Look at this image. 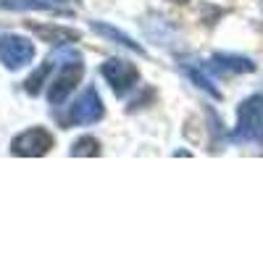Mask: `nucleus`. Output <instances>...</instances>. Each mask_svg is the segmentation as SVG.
<instances>
[{
  "instance_id": "nucleus-1",
  "label": "nucleus",
  "mask_w": 263,
  "mask_h": 263,
  "mask_svg": "<svg viewBox=\"0 0 263 263\" xmlns=\"http://www.w3.org/2000/svg\"><path fill=\"white\" fill-rule=\"evenodd\" d=\"M234 140L237 142L263 140V95H253L239 105Z\"/></svg>"
},
{
  "instance_id": "nucleus-2",
  "label": "nucleus",
  "mask_w": 263,
  "mask_h": 263,
  "mask_svg": "<svg viewBox=\"0 0 263 263\" xmlns=\"http://www.w3.org/2000/svg\"><path fill=\"white\" fill-rule=\"evenodd\" d=\"M34 58V45L21 34H3L0 37V61L6 69L16 71Z\"/></svg>"
},
{
  "instance_id": "nucleus-3",
  "label": "nucleus",
  "mask_w": 263,
  "mask_h": 263,
  "mask_svg": "<svg viewBox=\"0 0 263 263\" xmlns=\"http://www.w3.org/2000/svg\"><path fill=\"white\" fill-rule=\"evenodd\" d=\"M50 147H53V137L42 126H32L27 132H21V135L11 142L13 156H27V158L45 156V153H50Z\"/></svg>"
},
{
  "instance_id": "nucleus-4",
  "label": "nucleus",
  "mask_w": 263,
  "mask_h": 263,
  "mask_svg": "<svg viewBox=\"0 0 263 263\" xmlns=\"http://www.w3.org/2000/svg\"><path fill=\"white\" fill-rule=\"evenodd\" d=\"M103 100L98 95L95 87H87V92L79 95V100L71 105V111H69V121L71 124H79V126H87V124H95L103 119Z\"/></svg>"
},
{
  "instance_id": "nucleus-5",
  "label": "nucleus",
  "mask_w": 263,
  "mask_h": 263,
  "mask_svg": "<svg viewBox=\"0 0 263 263\" xmlns=\"http://www.w3.org/2000/svg\"><path fill=\"white\" fill-rule=\"evenodd\" d=\"M84 77V66L79 63V58H74L71 63H66V69L58 74V79L50 84V90H48V100L53 105H61L66 98H69L74 92V87L82 82Z\"/></svg>"
},
{
  "instance_id": "nucleus-6",
  "label": "nucleus",
  "mask_w": 263,
  "mask_h": 263,
  "mask_svg": "<svg viewBox=\"0 0 263 263\" xmlns=\"http://www.w3.org/2000/svg\"><path fill=\"white\" fill-rule=\"evenodd\" d=\"M100 71H103V77L108 79V84L114 87V92H126L129 87H135V82H137V69L132 66L129 61H121V58H108L103 66H100Z\"/></svg>"
},
{
  "instance_id": "nucleus-7",
  "label": "nucleus",
  "mask_w": 263,
  "mask_h": 263,
  "mask_svg": "<svg viewBox=\"0 0 263 263\" xmlns=\"http://www.w3.org/2000/svg\"><path fill=\"white\" fill-rule=\"evenodd\" d=\"M211 69L221 74H242V71H253L255 63L250 58H239V55H213Z\"/></svg>"
},
{
  "instance_id": "nucleus-8",
  "label": "nucleus",
  "mask_w": 263,
  "mask_h": 263,
  "mask_svg": "<svg viewBox=\"0 0 263 263\" xmlns=\"http://www.w3.org/2000/svg\"><path fill=\"white\" fill-rule=\"evenodd\" d=\"M92 29H95L98 34H103L105 40H114L116 45H121V48H129V50H135V53H140V55L145 53L135 40H132L129 34H124V32H119L116 27H105V24H100V21H92Z\"/></svg>"
},
{
  "instance_id": "nucleus-9",
  "label": "nucleus",
  "mask_w": 263,
  "mask_h": 263,
  "mask_svg": "<svg viewBox=\"0 0 263 263\" xmlns=\"http://www.w3.org/2000/svg\"><path fill=\"white\" fill-rule=\"evenodd\" d=\"M0 8H8V11H53L45 0H0Z\"/></svg>"
},
{
  "instance_id": "nucleus-10",
  "label": "nucleus",
  "mask_w": 263,
  "mask_h": 263,
  "mask_svg": "<svg viewBox=\"0 0 263 263\" xmlns=\"http://www.w3.org/2000/svg\"><path fill=\"white\" fill-rule=\"evenodd\" d=\"M71 156L82 158V156H100V142L95 137H79L71 145Z\"/></svg>"
},
{
  "instance_id": "nucleus-11",
  "label": "nucleus",
  "mask_w": 263,
  "mask_h": 263,
  "mask_svg": "<svg viewBox=\"0 0 263 263\" xmlns=\"http://www.w3.org/2000/svg\"><path fill=\"white\" fill-rule=\"evenodd\" d=\"M32 32L45 37V40H53V42H66V40H77L79 34L77 32H66V29H50V27H40V24H32Z\"/></svg>"
},
{
  "instance_id": "nucleus-12",
  "label": "nucleus",
  "mask_w": 263,
  "mask_h": 263,
  "mask_svg": "<svg viewBox=\"0 0 263 263\" xmlns=\"http://www.w3.org/2000/svg\"><path fill=\"white\" fill-rule=\"evenodd\" d=\"M50 69H53V61H48L45 66H40V69H37V74H32V77L27 79V90H29L32 95H37V92H40V82H42V79H45V77L50 74Z\"/></svg>"
},
{
  "instance_id": "nucleus-13",
  "label": "nucleus",
  "mask_w": 263,
  "mask_h": 263,
  "mask_svg": "<svg viewBox=\"0 0 263 263\" xmlns=\"http://www.w3.org/2000/svg\"><path fill=\"white\" fill-rule=\"evenodd\" d=\"M187 74H190V79H192V82H197V87H203V90H205V92H211L213 98H221V92H218V90H216V87L211 84V79H205V77H203L200 71H192V69H190Z\"/></svg>"
},
{
  "instance_id": "nucleus-14",
  "label": "nucleus",
  "mask_w": 263,
  "mask_h": 263,
  "mask_svg": "<svg viewBox=\"0 0 263 263\" xmlns=\"http://www.w3.org/2000/svg\"><path fill=\"white\" fill-rule=\"evenodd\" d=\"M174 3H187V0H174Z\"/></svg>"
},
{
  "instance_id": "nucleus-15",
  "label": "nucleus",
  "mask_w": 263,
  "mask_h": 263,
  "mask_svg": "<svg viewBox=\"0 0 263 263\" xmlns=\"http://www.w3.org/2000/svg\"><path fill=\"white\" fill-rule=\"evenodd\" d=\"M53 3H66V0H53Z\"/></svg>"
}]
</instances>
